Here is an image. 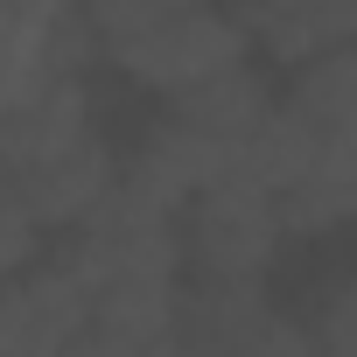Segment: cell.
Listing matches in <instances>:
<instances>
[{
	"label": "cell",
	"mask_w": 357,
	"mask_h": 357,
	"mask_svg": "<svg viewBox=\"0 0 357 357\" xmlns=\"http://www.w3.org/2000/svg\"><path fill=\"white\" fill-rule=\"evenodd\" d=\"M84 29L126 77H140L168 98L218 77V70H238L252 56L238 15L190 8V0H98L84 15Z\"/></svg>",
	"instance_id": "6da1fadb"
},
{
	"label": "cell",
	"mask_w": 357,
	"mask_h": 357,
	"mask_svg": "<svg viewBox=\"0 0 357 357\" xmlns=\"http://www.w3.org/2000/svg\"><path fill=\"white\" fill-rule=\"evenodd\" d=\"M280 211L273 197L245 190V183H218L190 204V231H183V266H197L211 287H259V273L280 252Z\"/></svg>",
	"instance_id": "7a4b0ae2"
},
{
	"label": "cell",
	"mask_w": 357,
	"mask_h": 357,
	"mask_svg": "<svg viewBox=\"0 0 357 357\" xmlns=\"http://www.w3.org/2000/svg\"><path fill=\"white\" fill-rule=\"evenodd\" d=\"M266 112H273V91H266V77H259L252 63L218 70V77H204V84H190V91H175V98H168V126H175V133H190V140H197L225 175H231L238 147L266 126Z\"/></svg>",
	"instance_id": "3957f363"
},
{
	"label": "cell",
	"mask_w": 357,
	"mask_h": 357,
	"mask_svg": "<svg viewBox=\"0 0 357 357\" xmlns=\"http://www.w3.org/2000/svg\"><path fill=\"white\" fill-rule=\"evenodd\" d=\"M112 183H119L112 147H105L98 133H84L77 147H63V154H50V161H36V168H15L0 190L36 218V231H50V225H84V218L105 204Z\"/></svg>",
	"instance_id": "277c9868"
},
{
	"label": "cell",
	"mask_w": 357,
	"mask_h": 357,
	"mask_svg": "<svg viewBox=\"0 0 357 357\" xmlns=\"http://www.w3.org/2000/svg\"><path fill=\"white\" fill-rule=\"evenodd\" d=\"M91 133V98H84V77H63L50 91H36L29 105L0 112V175L15 168H36L63 147H77Z\"/></svg>",
	"instance_id": "5b68a950"
},
{
	"label": "cell",
	"mask_w": 357,
	"mask_h": 357,
	"mask_svg": "<svg viewBox=\"0 0 357 357\" xmlns=\"http://www.w3.org/2000/svg\"><path fill=\"white\" fill-rule=\"evenodd\" d=\"M238 29H245V43H266L287 63H315V56L357 50V0H280V8H245Z\"/></svg>",
	"instance_id": "8992f818"
},
{
	"label": "cell",
	"mask_w": 357,
	"mask_h": 357,
	"mask_svg": "<svg viewBox=\"0 0 357 357\" xmlns=\"http://www.w3.org/2000/svg\"><path fill=\"white\" fill-rule=\"evenodd\" d=\"M308 343L322 357H357V280H336L308 322Z\"/></svg>",
	"instance_id": "52a82bcc"
},
{
	"label": "cell",
	"mask_w": 357,
	"mask_h": 357,
	"mask_svg": "<svg viewBox=\"0 0 357 357\" xmlns=\"http://www.w3.org/2000/svg\"><path fill=\"white\" fill-rule=\"evenodd\" d=\"M36 245H43V231H36V218L0 190V287L8 280H22L29 266H36Z\"/></svg>",
	"instance_id": "ba28073f"
},
{
	"label": "cell",
	"mask_w": 357,
	"mask_h": 357,
	"mask_svg": "<svg viewBox=\"0 0 357 357\" xmlns=\"http://www.w3.org/2000/svg\"><path fill=\"white\" fill-rule=\"evenodd\" d=\"M308 357H322V350H315V343H308Z\"/></svg>",
	"instance_id": "9c48e42d"
}]
</instances>
